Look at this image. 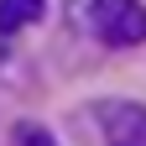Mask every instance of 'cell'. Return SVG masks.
<instances>
[{
	"label": "cell",
	"instance_id": "cell-3",
	"mask_svg": "<svg viewBox=\"0 0 146 146\" xmlns=\"http://www.w3.org/2000/svg\"><path fill=\"white\" fill-rule=\"evenodd\" d=\"M42 11H47V0H0V36L42 21Z\"/></svg>",
	"mask_w": 146,
	"mask_h": 146
},
{
	"label": "cell",
	"instance_id": "cell-4",
	"mask_svg": "<svg viewBox=\"0 0 146 146\" xmlns=\"http://www.w3.org/2000/svg\"><path fill=\"white\" fill-rule=\"evenodd\" d=\"M16 146H58V141H52V131H42L36 120H26V125H16Z\"/></svg>",
	"mask_w": 146,
	"mask_h": 146
},
{
	"label": "cell",
	"instance_id": "cell-2",
	"mask_svg": "<svg viewBox=\"0 0 146 146\" xmlns=\"http://www.w3.org/2000/svg\"><path fill=\"white\" fill-rule=\"evenodd\" d=\"M99 136L104 146H146V104H131V99L99 104Z\"/></svg>",
	"mask_w": 146,
	"mask_h": 146
},
{
	"label": "cell",
	"instance_id": "cell-1",
	"mask_svg": "<svg viewBox=\"0 0 146 146\" xmlns=\"http://www.w3.org/2000/svg\"><path fill=\"white\" fill-rule=\"evenodd\" d=\"M84 31H94L104 47H141L146 42V5L141 0H94L84 16Z\"/></svg>",
	"mask_w": 146,
	"mask_h": 146
}]
</instances>
